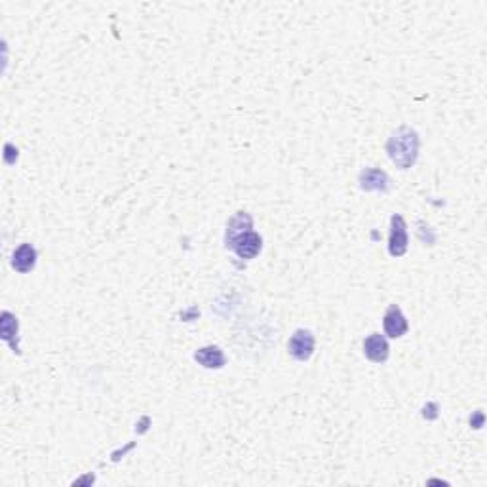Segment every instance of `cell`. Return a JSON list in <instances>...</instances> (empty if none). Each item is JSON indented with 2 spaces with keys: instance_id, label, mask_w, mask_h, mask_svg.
<instances>
[{
  "instance_id": "6da1fadb",
  "label": "cell",
  "mask_w": 487,
  "mask_h": 487,
  "mask_svg": "<svg viewBox=\"0 0 487 487\" xmlns=\"http://www.w3.org/2000/svg\"><path fill=\"white\" fill-rule=\"evenodd\" d=\"M387 153L400 170H410L419 156V135L415 129L407 126L396 129L387 143Z\"/></svg>"
},
{
  "instance_id": "7a4b0ae2",
  "label": "cell",
  "mask_w": 487,
  "mask_h": 487,
  "mask_svg": "<svg viewBox=\"0 0 487 487\" xmlns=\"http://www.w3.org/2000/svg\"><path fill=\"white\" fill-rule=\"evenodd\" d=\"M410 246L407 225L402 215H392L390 219V236H388V253L392 257H402Z\"/></svg>"
},
{
  "instance_id": "3957f363",
  "label": "cell",
  "mask_w": 487,
  "mask_h": 487,
  "mask_svg": "<svg viewBox=\"0 0 487 487\" xmlns=\"http://www.w3.org/2000/svg\"><path fill=\"white\" fill-rule=\"evenodd\" d=\"M314 335L309 329H297L288 341V353L299 362H306L314 354Z\"/></svg>"
},
{
  "instance_id": "277c9868",
  "label": "cell",
  "mask_w": 487,
  "mask_h": 487,
  "mask_svg": "<svg viewBox=\"0 0 487 487\" xmlns=\"http://www.w3.org/2000/svg\"><path fill=\"white\" fill-rule=\"evenodd\" d=\"M227 247H230L240 259H253L257 257L259 252H261L263 240H261V236L255 230L250 229L246 232H242L240 236H236Z\"/></svg>"
},
{
  "instance_id": "5b68a950",
  "label": "cell",
  "mask_w": 487,
  "mask_h": 487,
  "mask_svg": "<svg viewBox=\"0 0 487 487\" xmlns=\"http://www.w3.org/2000/svg\"><path fill=\"white\" fill-rule=\"evenodd\" d=\"M382 328H385V333L388 337H392V339H398L410 329V323H407L404 312H402L398 305L388 306L387 314L382 318Z\"/></svg>"
},
{
  "instance_id": "8992f818",
  "label": "cell",
  "mask_w": 487,
  "mask_h": 487,
  "mask_svg": "<svg viewBox=\"0 0 487 487\" xmlns=\"http://www.w3.org/2000/svg\"><path fill=\"white\" fill-rule=\"evenodd\" d=\"M388 354H390V346H388V341L381 333H371L364 341V356L371 360V362L382 364V362L388 360Z\"/></svg>"
},
{
  "instance_id": "52a82bcc",
  "label": "cell",
  "mask_w": 487,
  "mask_h": 487,
  "mask_svg": "<svg viewBox=\"0 0 487 487\" xmlns=\"http://www.w3.org/2000/svg\"><path fill=\"white\" fill-rule=\"evenodd\" d=\"M194 360L205 370H221L225 365V354L219 346H204L194 353Z\"/></svg>"
},
{
  "instance_id": "ba28073f",
  "label": "cell",
  "mask_w": 487,
  "mask_h": 487,
  "mask_svg": "<svg viewBox=\"0 0 487 487\" xmlns=\"http://www.w3.org/2000/svg\"><path fill=\"white\" fill-rule=\"evenodd\" d=\"M36 264V250L31 244H21V246L14 252L12 267L18 270L19 274H27L35 269Z\"/></svg>"
},
{
  "instance_id": "9c48e42d",
  "label": "cell",
  "mask_w": 487,
  "mask_h": 487,
  "mask_svg": "<svg viewBox=\"0 0 487 487\" xmlns=\"http://www.w3.org/2000/svg\"><path fill=\"white\" fill-rule=\"evenodd\" d=\"M360 185L364 191H387L388 188V177L385 171L381 170H365L360 176Z\"/></svg>"
},
{
  "instance_id": "30bf717a",
  "label": "cell",
  "mask_w": 487,
  "mask_h": 487,
  "mask_svg": "<svg viewBox=\"0 0 487 487\" xmlns=\"http://www.w3.org/2000/svg\"><path fill=\"white\" fill-rule=\"evenodd\" d=\"M12 333H18V320L10 312H4L2 314V337L10 341Z\"/></svg>"
}]
</instances>
